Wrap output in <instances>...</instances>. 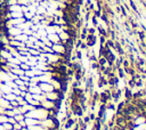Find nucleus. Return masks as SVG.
Returning <instances> with one entry per match:
<instances>
[{
  "label": "nucleus",
  "instance_id": "31",
  "mask_svg": "<svg viewBox=\"0 0 146 130\" xmlns=\"http://www.w3.org/2000/svg\"><path fill=\"white\" fill-rule=\"evenodd\" d=\"M0 97H2V92H1V90H0Z\"/></svg>",
  "mask_w": 146,
  "mask_h": 130
},
{
  "label": "nucleus",
  "instance_id": "18",
  "mask_svg": "<svg viewBox=\"0 0 146 130\" xmlns=\"http://www.w3.org/2000/svg\"><path fill=\"white\" fill-rule=\"evenodd\" d=\"M127 83H128V88H130L131 90H132L133 88H136V83L132 81V79H131V78H130V80H128V81H127Z\"/></svg>",
  "mask_w": 146,
  "mask_h": 130
},
{
  "label": "nucleus",
  "instance_id": "21",
  "mask_svg": "<svg viewBox=\"0 0 146 130\" xmlns=\"http://www.w3.org/2000/svg\"><path fill=\"white\" fill-rule=\"evenodd\" d=\"M2 125H3V128H5L6 130H10V129H14V128H13V124H11V123H9V122H6V123H3Z\"/></svg>",
  "mask_w": 146,
  "mask_h": 130
},
{
  "label": "nucleus",
  "instance_id": "25",
  "mask_svg": "<svg viewBox=\"0 0 146 130\" xmlns=\"http://www.w3.org/2000/svg\"><path fill=\"white\" fill-rule=\"evenodd\" d=\"M25 75H27L29 78H32V76H34V73H33V71L30 68V70H27V71H25V73H24Z\"/></svg>",
  "mask_w": 146,
  "mask_h": 130
},
{
  "label": "nucleus",
  "instance_id": "16",
  "mask_svg": "<svg viewBox=\"0 0 146 130\" xmlns=\"http://www.w3.org/2000/svg\"><path fill=\"white\" fill-rule=\"evenodd\" d=\"M14 119L16 120V122H21V121H23V120L25 119V115H24V114H16V115L14 116Z\"/></svg>",
  "mask_w": 146,
  "mask_h": 130
},
{
  "label": "nucleus",
  "instance_id": "26",
  "mask_svg": "<svg viewBox=\"0 0 146 130\" xmlns=\"http://www.w3.org/2000/svg\"><path fill=\"white\" fill-rule=\"evenodd\" d=\"M82 120H83V122H84L86 124H88V123L90 122V117H89V115H86V116H83V119H82Z\"/></svg>",
  "mask_w": 146,
  "mask_h": 130
},
{
  "label": "nucleus",
  "instance_id": "33",
  "mask_svg": "<svg viewBox=\"0 0 146 130\" xmlns=\"http://www.w3.org/2000/svg\"><path fill=\"white\" fill-rule=\"evenodd\" d=\"M21 130H22V129H21Z\"/></svg>",
  "mask_w": 146,
  "mask_h": 130
},
{
  "label": "nucleus",
  "instance_id": "14",
  "mask_svg": "<svg viewBox=\"0 0 146 130\" xmlns=\"http://www.w3.org/2000/svg\"><path fill=\"white\" fill-rule=\"evenodd\" d=\"M29 55H31V56H39L40 55V51H39V49L30 48L29 49Z\"/></svg>",
  "mask_w": 146,
  "mask_h": 130
},
{
  "label": "nucleus",
  "instance_id": "12",
  "mask_svg": "<svg viewBox=\"0 0 146 130\" xmlns=\"http://www.w3.org/2000/svg\"><path fill=\"white\" fill-rule=\"evenodd\" d=\"M40 83V79L38 75H34L32 78H30V86H36Z\"/></svg>",
  "mask_w": 146,
  "mask_h": 130
},
{
  "label": "nucleus",
  "instance_id": "6",
  "mask_svg": "<svg viewBox=\"0 0 146 130\" xmlns=\"http://www.w3.org/2000/svg\"><path fill=\"white\" fill-rule=\"evenodd\" d=\"M24 121L26 123V127H32V125H35V124H40V121L36 120V119H33V117H25Z\"/></svg>",
  "mask_w": 146,
  "mask_h": 130
},
{
  "label": "nucleus",
  "instance_id": "10",
  "mask_svg": "<svg viewBox=\"0 0 146 130\" xmlns=\"http://www.w3.org/2000/svg\"><path fill=\"white\" fill-rule=\"evenodd\" d=\"M29 92H31V94H41L42 91H41L39 84H36V86H30L29 87Z\"/></svg>",
  "mask_w": 146,
  "mask_h": 130
},
{
  "label": "nucleus",
  "instance_id": "19",
  "mask_svg": "<svg viewBox=\"0 0 146 130\" xmlns=\"http://www.w3.org/2000/svg\"><path fill=\"white\" fill-rule=\"evenodd\" d=\"M19 67H21L23 71H27V70H30V68H31L26 63H21V64H19Z\"/></svg>",
  "mask_w": 146,
  "mask_h": 130
},
{
  "label": "nucleus",
  "instance_id": "9",
  "mask_svg": "<svg viewBox=\"0 0 146 130\" xmlns=\"http://www.w3.org/2000/svg\"><path fill=\"white\" fill-rule=\"evenodd\" d=\"M10 72H11V73H14V74H15V75H17V76H19V75H24V73H25V71H23L19 66L14 67V68H10Z\"/></svg>",
  "mask_w": 146,
  "mask_h": 130
},
{
  "label": "nucleus",
  "instance_id": "4",
  "mask_svg": "<svg viewBox=\"0 0 146 130\" xmlns=\"http://www.w3.org/2000/svg\"><path fill=\"white\" fill-rule=\"evenodd\" d=\"M39 87H40L41 91L44 92V94L50 92V91L54 90V88H52V86H51L50 82H40V83H39Z\"/></svg>",
  "mask_w": 146,
  "mask_h": 130
},
{
  "label": "nucleus",
  "instance_id": "20",
  "mask_svg": "<svg viewBox=\"0 0 146 130\" xmlns=\"http://www.w3.org/2000/svg\"><path fill=\"white\" fill-rule=\"evenodd\" d=\"M99 64H98V62H91V68L92 70H96V71H98L99 70Z\"/></svg>",
  "mask_w": 146,
  "mask_h": 130
},
{
  "label": "nucleus",
  "instance_id": "30",
  "mask_svg": "<svg viewBox=\"0 0 146 130\" xmlns=\"http://www.w3.org/2000/svg\"><path fill=\"white\" fill-rule=\"evenodd\" d=\"M0 130H6V129L3 128V125H2V124H0Z\"/></svg>",
  "mask_w": 146,
  "mask_h": 130
},
{
  "label": "nucleus",
  "instance_id": "32",
  "mask_svg": "<svg viewBox=\"0 0 146 130\" xmlns=\"http://www.w3.org/2000/svg\"><path fill=\"white\" fill-rule=\"evenodd\" d=\"M10 130H15V129H10Z\"/></svg>",
  "mask_w": 146,
  "mask_h": 130
},
{
  "label": "nucleus",
  "instance_id": "29",
  "mask_svg": "<svg viewBox=\"0 0 146 130\" xmlns=\"http://www.w3.org/2000/svg\"><path fill=\"white\" fill-rule=\"evenodd\" d=\"M19 123H21V125H22L23 128H25V127H26V123H25V121H24V120H23V121H21Z\"/></svg>",
  "mask_w": 146,
  "mask_h": 130
},
{
  "label": "nucleus",
  "instance_id": "24",
  "mask_svg": "<svg viewBox=\"0 0 146 130\" xmlns=\"http://www.w3.org/2000/svg\"><path fill=\"white\" fill-rule=\"evenodd\" d=\"M13 128H14L15 130H21L23 127L21 125V123H19V122H15V123L13 124Z\"/></svg>",
  "mask_w": 146,
  "mask_h": 130
},
{
  "label": "nucleus",
  "instance_id": "2",
  "mask_svg": "<svg viewBox=\"0 0 146 130\" xmlns=\"http://www.w3.org/2000/svg\"><path fill=\"white\" fill-rule=\"evenodd\" d=\"M41 107H43V108H46V109H48V111H52V109H55V111H58L59 112V109L56 107V101H52V100H49V99H44V100H42L41 101V105H40Z\"/></svg>",
  "mask_w": 146,
  "mask_h": 130
},
{
  "label": "nucleus",
  "instance_id": "13",
  "mask_svg": "<svg viewBox=\"0 0 146 130\" xmlns=\"http://www.w3.org/2000/svg\"><path fill=\"white\" fill-rule=\"evenodd\" d=\"M2 97H3L5 99H7L8 101H11V100H15V99H16V95H14L13 92H10V94H5V95H2Z\"/></svg>",
  "mask_w": 146,
  "mask_h": 130
},
{
  "label": "nucleus",
  "instance_id": "5",
  "mask_svg": "<svg viewBox=\"0 0 146 130\" xmlns=\"http://www.w3.org/2000/svg\"><path fill=\"white\" fill-rule=\"evenodd\" d=\"M75 122H76V120L74 119V117H67L65 121H64V129L65 130H70V129H72L73 128V125L75 124Z\"/></svg>",
  "mask_w": 146,
  "mask_h": 130
},
{
  "label": "nucleus",
  "instance_id": "23",
  "mask_svg": "<svg viewBox=\"0 0 146 130\" xmlns=\"http://www.w3.org/2000/svg\"><path fill=\"white\" fill-rule=\"evenodd\" d=\"M18 78H19L22 81H24V82H30V78H29L27 75H25V74H24V75H19Z\"/></svg>",
  "mask_w": 146,
  "mask_h": 130
},
{
  "label": "nucleus",
  "instance_id": "27",
  "mask_svg": "<svg viewBox=\"0 0 146 130\" xmlns=\"http://www.w3.org/2000/svg\"><path fill=\"white\" fill-rule=\"evenodd\" d=\"M9 103H10V105H11L13 107H18V106H19L16 100H11V101H9Z\"/></svg>",
  "mask_w": 146,
  "mask_h": 130
},
{
  "label": "nucleus",
  "instance_id": "3",
  "mask_svg": "<svg viewBox=\"0 0 146 130\" xmlns=\"http://www.w3.org/2000/svg\"><path fill=\"white\" fill-rule=\"evenodd\" d=\"M44 95H46V98L49 99V100H52V101L60 100V99H59V91H57V90H52V91L47 92V94H44Z\"/></svg>",
  "mask_w": 146,
  "mask_h": 130
},
{
  "label": "nucleus",
  "instance_id": "17",
  "mask_svg": "<svg viewBox=\"0 0 146 130\" xmlns=\"http://www.w3.org/2000/svg\"><path fill=\"white\" fill-rule=\"evenodd\" d=\"M8 122V116L6 114H0V124H3Z\"/></svg>",
  "mask_w": 146,
  "mask_h": 130
},
{
  "label": "nucleus",
  "instance_id": "8",
  "mask_svg": "<svg viewBox=\"0 0 146 130\" xmlns=\"http://www.w3.org/2000/svg\"><path fill=\"white\" fill-rule=\"evenodd\" d=\"M50 83H51V86H52L54 90L60 91V87H62V82H60V81H58V80H55V79H51Z\"/></svg>",
  "mask_w": 146,
  "mask_h": 130
},
{
  "label": "nucleus",
  "instance_id": "7",
  "mask_svg": "<svg viewBox=\"0 0 146 130\" xmlns=\"http://www.w3.org/2000/svg\"><path fill=\"white\" fill-rule=\"evenodd\" d=\"M0 90H1L2 95H5V94H10V92H11V88H10L7 83H3V82H0Z\"/></svg>",
  "mask_w": 146,
  "mask_h": 130
},
{
  "label": "nucleus",
  "instance_id": "28",
  "mask_svg": "<svg viewBox=\"0 0 146 130\" xmlns=\"http://www.w3.org/2000/svg\"><path fill=\"white\" fill-rule=\"evenodd\" d=\"M8 122H9V123H11V124H14V123L16 122V120L14 119V116H11V117H8Z\"/></svg>",
  "mask_w": 146,
  "mask_h": 130
},
{
  "label": "nucleus",
  "instance_id": "1",
  "mask_svg": "<svg viewBox=\"0 0 146 130\" xmlns=\"http://www.w3.org/2000/svg\"><path fill=\"white\" fill-rule=\"evenodd\" d=\"M51 49L55 54H58V55H63L65 56L67 54V49H66V46L63 44L62 42H58V43H52L51 46Z\"/></svg>",
  "mask_w": 146,
  "mask_h": 130
},
{
  "label": "nucleus",
  "instance_id": "15",
  "mask_svg": "<svg viewBox=\"0 0 146 130\" xmlns=\"http://www.w3.org/2000/svg\"><path fill=\"white\" fill-rule=\"evenodd\" d=\"M5 114H6L8 117H11V116H15V115H16V113H15L14 108H10V109H6Z\"/></svg>",
  "mask_w": 146,
  "mask_h": 130
},
{
  "label": "nucleus",
  "instance_id": "22",
  "mask_svg": "<svg viewBox=\"0 0 146 130\" xmlns=\"http://www.w3.org/2000/svg\"><path fill=\"white\" fill-rule=\"evenodd\" d=\"M75 58L78 59V60H81V58H82V54H81V51L80 50H75Z\"/></svg>",
  "mask_w": 146,
  "mask_h": 130
},
{
  "label": "nucleus",
  "instance_id": "11",
  "mask_svg": "<svg viewBox=\"0 0 146 130\" xmlns=\"http://www.w3.org/2000/svg\"><path fill=\"white\" fill-rule=\"evenodd\" d=\"M96 43V38L92 35H87V46L92 47Z\"/></svg>",
  "mask_w": 146,
  "mask_h": 130
}]
</instances>
